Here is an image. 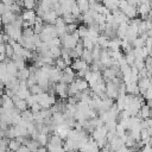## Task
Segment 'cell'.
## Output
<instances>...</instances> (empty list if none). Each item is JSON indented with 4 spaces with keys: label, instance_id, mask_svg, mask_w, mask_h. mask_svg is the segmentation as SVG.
I'll use <instances>...</instances> for the list:
<instances>
[{
    "label": "cell",
    "instance_id": "obj_40",
    "mask_svg": "<svg viewBox=\"0 0 152 152\" xmlns=\"http://www.w3.org/2000/svg\"><path fill=\"white\" fill-rule=\"evenodd\" d=\"M6 11H10V6H7V5H5L4 2L0 1V15L4 14Z\"/></svg>",
    "mask_w": 152,
    "mask_h": 152
},
{
    "label": "cell",
    "instance_id": "obj_24",
    "mask_svg": "<svg viewBox=\"0 0 152 152\" xmlns=\"http://www.w3.org/2000/svg\"><path fill=\"white\" fill-rule=\"evenodd\" d=\"M40 146H45L48 144V140H49V134H45V133H38V137L36 139Z\"/></svg>",
    "mask_w": 152,
    "mask_h": 152
},
{
    "label": "cell",
    "instance_id": "obj_1",
    "mask_svg": "<svg viewBox=\"0 0 152 152\" xmlns=\"http://www.w3.org/2000/svg\"><path fill=\"white\" fill-rule=\"evenodd\" d=\"M151 5H150V2H140L139 5H138V7H137V12L141 15V19L144 20V18L147 15V14H150L151 13Z\"/></svg>",
    "mask_w": 152,
    "mask_h": 152
},
{
    "label": "cell",
    "instance_id": "obj_36",
    "mask_svg": "<svg viewBox=\"0 0 152 152\" xmlns=\"http://www.w3.org/2000/svg\"><path fill=\"white\" fill-rule=\"evenodd\" d=\"M133 65L138 69V70H141V69H144L145 68V65H144V59H134V63H133Z\"/></svg>",
    "mask_w": 152,
    "mask_h": 152
},
{
    "label": "cell",
    "instance_id": "obj_38",
    "mask_svg": "<svg viewBox=\"0 0 152 152\" xmlns=\"http://www.w3.org/2000/svg\"><path fill=\"white\" fill-rule=\"evenodd\" d=\"M40 109H42V107H40V104H39L38 102H34L33 104L30 106V110H31L32 113H37V112H39Z\"/></svg>",
    "mask_w": 152,
    "mask_h": 152
},
{
    "label": "cell",
    "instance_id": "obj_37",
    "mask_svg": "<svg viewBox=\"0 0 152 152\" xmlns=\"http://www.w3.org/2000/svg\"><path fill=\"white\" fill-rule=\"evenodd\" d=\"M76 28H77V24L76 23H72V24H68L65 30H66V33H70L71 34Z\"/></svg>",
    "mask_w": 152,
    "mask_h": 152
},
{
    "label": "cell",
    "instance_id": "obj_30",
    "mask_svg": "<svg viewBox=\"0 0 152 152\" xmlns=\"http://www.w3.org/2000/svg\"><path fill=\"white\" fill-rule=\"evenodd\" d=\"M23 7L25 10H33L36 7L34 0H23Z\"/></svg>",
    "mask_w": 152,
    "mask_h": 152
},
{
    "label": "cell",
    "instance_id": "obj_7",
    "mask_svg": "<svg viewBox=\"0 0 152 152\" xmlns=\"http://www.w3.org/2000/svg\"><path fill=\"white\" fill-rule=\"evenodd\" d=\"M74 70H81V69H87V68H89V64L88 63H86L84 61H82L81 58H76V59H72V63H71V65H70Z\"/></svg>",
    "mask_w": 152,
    "mask_h": 152
},
{
    "label": "cell",
    "instance_id": "obj_34",
    "mask_svg": "<svg viewBox=\"0 0 152 152\" xmlns=\"http://www.w3.org/2000/svg\"><path fill=\"white\" fill-rule=\"evenodd\" d=\"M13 48H12V45H10V44H5V56L6 57H8V58H11L12 56H13Z\"/></svg>",
    "mask_w": 152,
    "mask_h": 152
},
{
    "label": "cell",
    "instance_id": "obj_2",
    "mask_svg": "<svg viewBox=\"0 0 152 152\" xmlns=\"http://www.w3.org/2000/svg\"><path fill=\"white\" fill-rule=\"evenodd\" d=\"M20 17H21L23 20L28 21L30 26H33V23H34V19H36L37 15H36V12L33 10H25Z\"/></svg>",
    "mask_w": 152,
    "mask_h": 152
},
{
    "label": "cell",
    "instance_id": "obj_11",
    "mask_svg": "<svg viewBox=\"0 0 152 152\" xmlns=\"http://www.w3.org/2000/svg\"><path fill=\"white\" fill-rule=\"evenodd\" d=\"M108 43H109V38L106 37L104 34H99V37L96 38V44L101 49H108Z\"/></svg>",
    "mask_w": 152,
    "mask_h": 152
},
{
    "label": "cell",
    "instance_id": "obj_46",
    "mask_svg": "<svg viewBox=\"0 0 152 152\" xmlns=\"http://www.w3.org/2000/svg\"><path fill=\"white\" fill-rule=\"evenodd\" d=\"M58 152H65V151H64V150H63V148H61V150H59V151H58Z\"/></svg>",
    "mask_w": 152,
    "mask_h": 152
},
{
    "label": "cell",
    "instance_id": "obj_18",
    "mask_svg": "<svg viewBox=\"0 0 152 152\" xmlns=\"http://www.w3.org/2000/svg\"><path fill=\"white\" fill-rule=\"evenodd\" d=\"M26 146H27V148L30 150V152H36L37 151V148L40 146L39 145V142L36 140V139H28L27 140V142H26Z\"/></svg>",
    "mask_w": 152,
    "mask_h": 152
},
{
    "label": "cell",
    "instance_id": "obj_10",
    "mask_svg": "<svg viewBox=\"0 0 152 152\" xmlns=\"http://www.w3.org/2000/svg\"><path fill=\"white\" fill-rule=\"evenodd\" d=\"M48 144H51L52 146H56V147H61L62 144H63V140L61 139L59 135H57V134H51V135H49Z\"/></svg>",
    "mask_w": 152,
    "mask_h": 152
},
{
    "label": "cell",
    "instance_id": "obj_4",
    "mask_svg": "<svg viewBox=\"0 0 152 152\" xmlns=\"http://www.w3.org/2000/svg\"><path fill=\"white\" fill-rule=\"evenodd\" d=\"M112 15H113V19H114V23L116 24H120V23H124V21H128V18L124 14V12H121L120 10H114L110 12Z\"/></svg>",
    "mask_w": 152,
    "mask_h": 152
},
{
    "label": "cell",
    "instance_id": "obj_5",
    "mask_svg": "<svg viewBox=\"0 0 152 152\" xmlns=\"http://www.w3.org/2000/svg\"><path fill=\"white\" fill-rule=\"evenodd\" d=\"M127 27H128V23L127 21H124V23L118 24V27H116V37L119 39H124L125 38L126 32H127Z\"/></svg>",
    "mask_w": 152,
    "mask_h": 152
},
{
    "label": "cell",
    "instance_id": "obj_25",
    "mask_svg": "<svg viewBox=\"0 0 152 152\" xmlns=\"http://www.w3.org/2000/svg\"><path fill=\"white\" fill-rule=\"evenodd\" d=\"M62 18H63V20H64V23L68 25V24H72V23H76L77 24V19L71 14V13H64L63 15H62Z\"/></svg>",
    "mask_w": 152,
    "mask_h": 152
},
{
    "label": "cell",
    "instance_id": "obj_3",
    "mask_svg": "<svg viewBox=\"0 0 152 152\" xmlns=\"http://www.w3.org/2000/svg\"><path fill=\"white\" fill-rule=\"evenodd\" d=\"M42 19H43V21L45 24H52L53 25L56 19H57V14H56V12L53 10H50V11L44 12V14L42 15Z\"/></svg>",
    "mask_w": 152,
    "mask_h": 152
},
{
    "label": "cell",
    "instance_id": "obj_9",
    "mask_svg": "<svg viewBox=\"0 0 152 152\" xmlns=\"http://www.w3.org/2000/svg\"><path fill=\"white\" fill-rule=\"evenodd\" d=\"M122 12H124V14H125L128 19H133V18H135L137 14H138L137 7H135V6H132V5H127V7H126Z\"/></svg>",
    "mask_w": 152,
    "mask_h": 152
},
{
    "label": "cell",
    "instance_id": "obj_45",
    "mask_svg": "<svg viewBox=\"0 0 152 152\" xmlns=\"http://www.w3.org/2000/svg\"><path fill=\"white\" fill-rule=\"evenodd\" d=\"M140 2H150V0H139Z\"/></svg>",
    "mask_w": 152,
    "mask_h": 152
},
{
    "label": "cell",
    "instance_id": "obj_29",
    "mask_svg": "<svg viewBox=\"0 0 152 152\" xmlns=\"http://www.w3.org/2000/svg\"><path fill=\"white\" fill-rule=\"evenodd\" d=\"M55 65H56L55 68H57L58 70H64L65 66H66V64L64 63V61H63L62 57H58V58L55 59Z\"/></svg>",
    "mask_w": 152,
    "mask_h": 152
},
{
    "label": "cell",
    "instance_id": "obj_41",
    "mask_svg": "<svg viewBox=\"0 0 152 152\" xmlns=\"http://www.w3.org/2000/svg\"><path fill=\"white\" fill-rule=\"evenodd\" d=\"M36 152H48V148H46L45 146H39Z\"/></svg>",
    "mask_w": 152,
    "mask_h": 152
},
{
    "label": "cell",
    "instance_id": "obj_12",
    "mask_svg": "<svg viewBox=\"0 0 152 152\" xmlns=\"http://www.w3.org/2000/svg\"><path fill=\"white\" fill-rule=\"evenodd\" d=\"M126 86V93L129 94V95H139V87L137 83H127L125 84Z\"/></svg>",
    "mask_w": 152,
    "mask_h": 152
},
{
    "label": "cell",
    "instance_id": "obj_16",
    "mask_svg": "<svg viewBox=\"0 0 152 152\" xmlns=\"http://www.w3.org/2000/svg\"><path fill=\"white\" fill-rule=\"evenodd\" d=\"M75 2L78 6L81 13H84L89 10V1L88 0H75Z\"/></svg>",
    "mask_w": 152,
    "mask_h": 152
},
{
    "label": "cell",
    "instance_id": "obj_42",
    "mask_svg": "<svg viewBox=\"0 0 152 152\" xmlns=\"http://www.w3.org/2000/svg\"><path fill=\"white\" fill-rule=\"evenodd\" d=\"M0 53H5V43H0Z\"/></svg>",
    "mask_w": 152,
    "mask_h": 152
},
{
    "label": "cell",
    "instance_id": "obj_6",
    "mask_svg": "<svg viewBox=\"0 0 152 152\" xmlns=\"http://www.w3.org/2000/svg\"><path fill=\"white\" fill-rule=\"evenodd\" d=\"M137 116H139L140 119L150 118L151 116V108H150V106H147L146 103H142L140 109H139V112H138V114H137Z\"/></svg>",
    "mask_w": 152,
    "mask_h": 152
},
{
    "label": "cell",
    "instance_id": "obj_21",
    "mask_svg": "<svg viewBox=\"0 0 152 152\" xmlns=\"http://www.w3.org/2000/svg\"><path fill=\"white\" fill-rule=\"evenodd\" d=\"M14 108H15V109H18L19 112H23V110L27 109L28 107H27V103H26V101H25V100L19 99L18 101H15V102H14Z\"/></svg>",
    "mask_w": 152,
    "mask_h": 152
},
{
    "label": "cell",
    "instance_id": "obj_17",
    "mask_svg": "<svg viewBox=\"0 0 152 152\" xmlns=\"http://www.w3.org/2000/svg\"><path fill=\"white\" fill-rule=\"evenodd\" d=\"M80 57H81V59H82V61H84V62H86V63H88V64H90V63H93V62H94V61H93V58H91V52H90V50L83 49L82 55H81Z\"/></svg>",
    "mask_w": 152,
    "mask_h": 152
},
{
    "label": "cell",
    "instance_id": "obj_19",
    "mask_svg": "<svg viewBox=\"0 0 152 152\" xmlns=\"http://www.w3.org/2000/svg\"><path fill=\"white\" fill-rule=\"evenodd\" d=\"M137 84H138V87H139V88L147 89V88H150V87H151V81H150V78H147V77H144V78H138Z\"/></svg>",
    "mask_w": 152,
    "mask_h": 152
},
{
    "label": "cell",
    "instance_id": "obj_47",
    "mask_svg": "<svg viewBox=\"0 0 152 152\" xmlns=\"http://www.w3.org/2000/svg\"><path fill=\"white\" fill-rule=\"evenodd\" d=\"M2 25V21H1V15H0V26Z\"/></svg>",
    "mask_w": 152,
    "mask_h": 152
},
{
    "label": "cell",
    "instance_id": "obj_31",
    "mask_svg": "<svg viewBox=\"0 0 152 152\" xmlns=\"http://www.w3.org/2000/svg\"><path fill=\"white\" fill-rule=\"evenodd\" d=\"M77 32H78V36L80 38H83L87 36V32H88V27L86 25H80L77 26Z\"/></svg>",
    "mask_w": 152,
    "mask_h": 152
},
{
    "label": "cell",
    "instance_id": "obj_39",
    "mask_svg": "<svg viewBox=\"0 0 152 152\" xmlns=\"http://www.w3.org/2000/svg\"><path fill=\"white\" fill-rule=\"evenodd\" d=\"M142 97H144V100H151V99H152V90H151V87L145 90V93L142 94Z\"/></svg>",
    "mask_w": 152,
    "mask_h": 152
},
{
    "label": "cell",
    "instance_id": "obj_26",
    "mask_svg": "<svg viewBox=\"0 0 152 152\" xmlns=\"http://www.w3.org/2000/svg\"><path fill=\"white\" fill-rule=\"evenodd\" d=\"M20 116L21 119H24L25 121L30 122V121H33V116H32V112L30 109H25L23 112H20Z\"/></svg>",
    "mask_w": 152,
    "mask_h": 152
},
{
    "label": "cell",
    "instance_id": "obj_35",
    "mask_svg": "<svg viewBox=\"0 0 152 152\" xmlns=\"http://www.w3.org/2000/svg\"><path fill=\"white\" fill-rule=\"evenodd\" d=\"M10 11L11 12H13V13H20V11H21V6H19L18 4H15V2H13L12 5H10Z\"/></svg>",
    "mask_w": 152,
    "mask_h": 152
},
{
    "label": "cell",
    "instance_id": "obj_13",
    "mask_svg": "<svg viewBox=\"0 0 152 152\" xmlns=\"http://www.w3.org/2000/svg\"><path fill=\"white\" fill-rule=\"evenodd\" d=\"M17 71H18V69H17V66H15V64H14V62L12 59H10L8 62H6V74L12 75V76H15Z\"/></svg>",
    "mask_w": 152,
    "mask_h": 152
},
{
    "label": "cell",
    "instance_id": "obj_14",
    "mask_svg": "<svg viewBox=\"0 0 152 152\" xmlns=\"http://www.w3.org/2000/svg\"><path fill=\"white\" fill-rule=\"evenodd\" d=\"M28 76H30V71H28L27 68L20 69V70H18L17 74H15V77H17L19 81H26V80L28 78Z\"/></svg>",
    "mask_w": 152,
    "mask_h": 152
},
{
    "label": "cell",
    "instance_id": "obj_28",
    "mask_svg": "<svg viewBox=\"0 0 152 152\" xmlns=\"http://www.w3.org/2000/svg\"><path fill=\"white\" fill-rule=\"evenodd\" d=\"M70 13L77 19L78 17H81V11H80V8H78V6L76 5V2L75 4H72L71 5V7H70Z\"/></svg>",
    "mask_w": 152,
    "mask_h": 152
},
{
    "label": "cell",
    "instance_id": "obj_8",
    "mask_svg": "<svg viewBox=\"0 0 152 152\" xmlns=\"http://www.w3.org/2000/svg\"><path fill=\"white\" fill-rule=\"evenodd\" d=\"M15 18H17V14L13 13V12H11V11H6L4 14H1V21H2L4 25L13 23V20Z\"/></svg>",
    "mask_w": 152,
    "mask_h": 152
},
{
    "label": "cell",
    "instance_id": "obj_44",
    "mask_svg": "<svg viewBox=\"0 0 152 152\" xmlns=\"http://www.w3.org/2000/svg\"><path fill=\"white\" fill-rule=\"evenodd\" d=\"M4 95V88L2 87H0V97Z\"/></svg>",
    "mask_w": 152,
    "mask_h": 152
},
{
    "label": "cell",
    "instance_id": "obj_33",
    "mask_svg": "<svg viewBox=\"0 0 152 152\" xmlns=\"http://www.w3.org/2000/svg\"><path fill=\"white\" fill-rule=\"evenodd\" d=\"M28 90H30L31 94H40V93H43V89H42L37 83L33 84V86H31V87L28 88Z\"/></svg>",
    "mask_w": 152,
    "mask_h": 152
},
{
    "label": "cell",
    "instance_id": "obj_22",
    "mask_svg": "<svg viewBox=\"0 0 152 152\" xmlns=\"http://www.w3.org/2000/svg\"><path fill=\"white\" fill-rule=\"evenodd\" d=\"M49 52L53 59L61 57V46H49Z\"/></svg>",
    "mask_w": 152,
    "mask_h": 152
},
{
    "label": "cell",
    "instance_id": "obj_20",
    "mask_svg": "<svg viewBox=\"0 0 152 152\" xmlns=\"http://www.w3.org/2000/svg\"><path fill=\"white\" fill-rule=\"evenodd\" d=\"M81 42H82V45H83V48L84 49H87V50H91L93 48H94V45H95V43L89 38V37H83L82 39H81Z\"/></svg>",
    "mask_w": 152,
    "mask_h": 152
},
{
    "label": "cell",
    "instance_id": "obj_27",
    "mask_svg": "<svg viewBox=\"0 0 152 152\" xmlns=\"http://www.w3.org/2000/svg\"><path fill=\"white\" fill-rule=\"evenodd\" d=\"M124 57H125L126 63H127L129 66H131V65H133L134 59H135V57H134V55H133V50H131V51H128L127 53H125V55H124Z\"/></svg>",
    "mask_w": 152,
    "mask_h": 152
},
{
    "label": "cell",
    "instance_id": "obj_23",
    "mask_svg": "<svg viewBox=\"0 0 152 152\" xmlns=\"http://www.w3.org/2000/svg\"><path fill=\"white\" fill-rule=\"evenodd\" d=\"M21 144L20 142H18L15 139H8V142H7V150H10V151H17L18 148H19V146H20Z\"/></svg>",
    "mask_w": 152,
    "mask_h": 152
},
{
    "label": "cell",
    "instance_id": "obj_43",
    "mask_svg": "<svg viewBox=\"0 0 152 152\" xmlns=\"http://www.w3.org/2000/svg\"><path fill=\"white\" fill-rule=\"evenodd\" d=\"M5 57H6V56H5V53H0V63H1V62H4Z\"/></svg>",
    "mask_w": 152,
    "mask_h": 152
},
{
    "label": "cell",
    "instance_id": "obj_15",
    "mask_svg": "<svg viewBox=\"0 0 152 152\" xmlns=\"http://www.w3.org/2000/svg\"><path fill=\"white\" fill-rule=\"evenodd\" d=\"M74 82H75V84H76V87H77V89H78L80 91H82V90H84V89H87V88L89 87L88 82H87L84 78H80V77H77V78L74 80Z\"/></svg>",
    "mask_w": 152,
    "mask_h": 152
},
{
    "label": "cell",
    "instance_id": "obj_32",
    "mask_svg": "<svg viewBox=\"0 0 152 152\" xmlns=\"http://www.w3.org/2000/svg\"><path fill=\"white\" fill-rule=\"evenodd\" d=\"M144 43H145V42H144L140 37H137V38L132 42V44H131V45H132L133 48H142V46H144Z\"/></svg>",
    "mask_w": 152,
    "mask_h": 152
}]
</instances>
